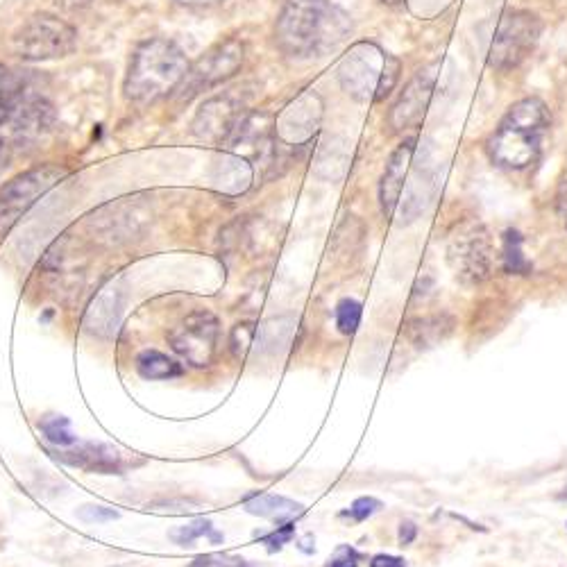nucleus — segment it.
I'll return each instance as SVG.
<instances>
[{
    "label": "nucleus",
    "mask_w": 567,
    "mask_h": 567,
    "mask_svg": "<svg viewBox=\"0 0 567 567\" xmlns=\"http://www.w3.org/2000/svg\"><path fill=\"white\" fill-rule=\"evenodd\" d=\"M352 32L348 12L332 0H284L275 21V44L291 59L325 57Z\"/></svg>",
    "instance_id": "f257e3e1"
},
{
    "label": "nucleus",
    "mask_w": 567,
    "mask_h": 567,
    "mask_svg": "<svg viewBox=\"0 0 567 567\" xmlns=\"http://www.w3.org/2000/svg\"><path fill=\"white\" fill-rule=\"evenodd\" d=\"M189 66L184 50L175 41L164 37L141 41L130 57L128 75L123 82L125 100L146 107L171 96L182 84Z\"/></svg>",
    "instance_id": "f03ea898"
},
{
    "label": "nucleus",
    "mask_w": 567,
    "mask_h": 567,
    "mask_svg": "<svg viewBox=\"0 0 567 567\" xmlns=\"http://www.w3.org/2000/svg\"><path fill=\"white\" fill-rule=\"evenodd\" d=\"M549 109L538 98L515 103L488 141L490 159L509 171H522L538 162L549 134Z\"/></svg>",
    "instance_id": "7ed1b4c3"
},
{
    "label": "nucleus",
    "mask_w": 567,
    "mask_h": 567,
    "mask_svg": "<svg viewBox=\"0 0 567 567\" xmlns=\"http://www.w3.org/2000/svg\"><path fill=\"white\" fill-rule=\"evenodd\" d=\"M400 59L372 41H359L338 64L343 91L359 103H382L400 80Z\"/></svg>",
    "instance_id": "20e7f679"
},
{
    "label": "nucleus",
    "mask_w": 567,
    "mask_h": 567,
    "mask_svg": "<svg viewBox=\"0 0 567 567\" xmlns=\"http://www.w3.org/2000/svg\"><path fill=\"white\" fill-rule=\"evenodd\" d=\"M12 48L23 62H53L78 48V30L55 14L39 12L16 30Z\"/></svg>",
    "instance_id": "39448f33"
},
{
    "label": "nucleus",
    "mask_w": 567,
    "mask_h": 567,
    "mask_svg": "<svg viewBox=\"0 0 567 567\" xmlns=\"http://www.w3.org/2000/svg\"><path fill=\"white\" fill-rule=\"evenodd\" d=\"M245 59V44L241 39L230 37L218 41V44L205 50L196 62L189 66L180 87H177L175 96L180 103H189L200 93L216 89L218 84L234 78L243 66Z\"/></svg>",
    "instance_id": "423d86ee"
},
{
    "label": "nucleus",
    "mask_w": 567,
    "mask_h": 567,
    "mask_svg": "<svg viewBox=\"0 0 567 567\" xmlns=\"http://www.w3.org/2000/svg\"><path fill=\"white\" fill-rule=\"evenodd\" d=\"M447 261L463 284H481L493 275L495 250L481 223H465L452 234Z\"/></svg>",
    "instance_id": "0eeeda50"
},
{
    "label": "nucleus",
    "mask_w": 567,
    "mask_h": 567,
    "mask_svg": "<svg viewBox=\"0 0 567 567\" xmlns=\"http://www.w3.org/2000/svg\"><path fill=\"white\" fill-rule=\"evenodd\" d=\"M69 175L64 166L44 164L30 168L0 186V232H7L35 202Z\"/></svg>",
    "instance_id": "6e6552de"
},
{
    "label": "nucleus",
    "mask_w": 567,
    "mask_h": 567,
    "mask_svg": "<svg viewBox=\"0 0 567 567\" xmlns=\"http://www.w3.org/2000/svg\"><path fill=\"white\" fill-rule=\"evenodd\" d=\"M540 37V21L531 12H509L497 23L490 44V66L497 71H511L527 59Z\"/></svg>",
    "instance_id": "1a4fd4ad"
},
{
    "label": "nucleus",
    "mask_w": 567,
    "mask_h": 567,
    "mask_svg": "<svg viewBox=\"0 0 567 567\" xmlns=\"http://www.w3.org/2000/svg\"><path fill=\"white\" fill-rule=\"evenodd\" d=\"M250 114V96L245 89H230L220 96L209 98L198 109L191 130L196 139L207 141L211 146H220L230 134L239 128V123Z\"/></svg>",
    "instance_id": "9d476101"
},
{
    "label": "nucleus",
    "mask_w": 567,
    "mask_h": 567,
    "mask_svg": "<svg viewBox=\"0 0 567 567\" xmlns=\"http://www.w3.org/2000/svg\"><path fill=\"white\" fill-rule=\"evenodd\" d=\"M325 105L313 89H304L275 116V134L282 146L302 148L316 137L323 123Z\"/></svg>",
    "instance_id": "9b49d317"
},
{
    "label": "nucleus",
    "mask_w": 567,
    "mask_h": 567,
    "mask_svg": "<svg viewBox=\"0 0 567 567\" xmlns=\"http://www.w3.org/2000/svg\"><path fill=\"white\" fill-rule=\"evenodd\" d=\"M218 341V318L209 311H196L186 316L171 334L168 343L175 354L196 368L211 366Z\"/></svg>",
    "instance_id": "f8f14e48"
},
{
    "label": "nucleus",
    "mask_w": 567,
    "mask_h": 567,
    "mask_svg": "<svg viewBox=\"0 0 567 567\" xmlns=\"http://www.w3.org/2000/svg\"><path fill=\"white\" fill-rule=\"evenodd\" d=\"M257 164L239 152L223 148L211 164V186L223 196H243L255 184Z\"/></svg>",
    "instance_id": "ddd939ff"
},
{
    "label": "nucleus",
    "mask_w": 567,
    "mask_h": 567,
    "mask_svg": "<svg viewBox=\"0 0 567 567\" xmlns=\"http://www.w3.org/2000/svg\"><path fill=\"white\" fill-rule=\"evenodd\" d=\"M431 91H434V78L422 71L409 84H406L400 100H397L393 107L391 118H388L393 132L418 128V125L422 123V118H425L427 114Z\"/></svg>",
    "instance_id": "4468645a"
},
{
    "label": "nucleus",
    "mask_w": 567,
    "mask_h": 567,
    "mask_svg": "<svg viewBox=\"0 0 567 567\" xmlns=\"http://www.w3.org/2000/svg\"><path fill=\"white\" fill-rule=\"evenodd\" d=\"M413 152H416V139H406L400 148H397L391 159H388L386 171L382 177V186H379V200H382V211L386 218H393L397 205H400L404 180L411 171Z\"/></svg>",
    "instance_id": "2eb2a0df"
},
{
    "label": "nucleus",
    "mask_w": 567,
    "mask_h": 567,
    "mask_svg": "<svg viewBox=\"0 0 567 567\" xmlns=\"http://www.w3.org/2000/svg\"><path fill=\"white\" fill-rule=\"evenodd\" d=\"M59 459L75 468H82L87 472H98V475H121L123 472V459L114 447L107 445H84L78 452H64Z\"/></svg>",
    "instance_id": "dca6fc26"
},
{
    "label": "nucleus",
    "mask_w": 567,
    "mask_h": 567,
    "mask_svg": "<svg viewBox=\"0 0 567 567\" xmlns=\"http://www.w3.org/2000/svg\"><path fill=\"white\" fill-rule=\"evenodd\" d=\"M121 304H123V293L114 289V286L100 291L87 311L89 332L103 338L112 336L116 332L118 318H121Z\"/></svg>",
    "instance_id": "f3484780"
},
{
    "label": "nucleus",
    "mask_w": 567,
    "mask_h": 567,
    "mask_svg": "<svg viewBox=\"0 0 567 567\" xmlns=\"http://www.w3.org/2000/svg\"><path fill=\"white\" fill-rule=\"evenodd\" d=\"M23 91L25 87L19 75L0 64V164H3V159H7V143L3 130L10 128L16 107L21 105V100L25 96Z\"/></svg>",
    "instance_id": "a211bd4d"
},
{
    "label": "nucleus",
    "mask_w": 567,
    "mask_h": 567,
    "mask_svg": "<svg viewBox=\"0 0 567 567\" xmlns=\"http://www.w3.org/2000/svg\"><path fill=\"white\" fill-rule=\"evenodd\" d=\"M243 509L250 515H259V518L275 522H291L304 513V506L300 502H293V499L282 495H252L243 502Z\"/></svg>",
    "instance_id": "6ab92c4d"
},
{
    "label": "nucleus",
    "mask_w": 567,
    "mask_h": 567,
    "mask_svg": "<svg viewBox=\"0 0 567 567\" xmlns=\"http://www.w3.org/2000/svg\"><path fill=\"white\" fill-rule=\"evenodd\" d=\"M295 327H298V320L291 318V316L268 320V323H264L257 329V338H255L257 350L261 354L284 352L293 341Z\"/></svg>",
    "instance_id": "aec40b11"
},
{
    "label": "nucleus",
    "mask_w": 567,
    "mask_h": 567,
    "mask_svg": "<svg viewBox=\"0 0 567 567\" xmlns=\"http://www.w3.org/2000/svg\"><path fill=\"white\" fill-rule=\"evenodd\" d=\"M137 372L143 379L157 382V379H173L184 375L182 363L166 357L164 352L157 350H143L137 357Z\"/></svg>",
    "instance_id": "412c9836"
},
{
    "label": "nucleus",
    "mask_w": 567,
    "mask_h": 567,
    "mask_svg": "<svg viewBox=\"0 0 567 567\" xmlns=\"http://www.w3.org/2000/svg\"><path fill=\"white\" fill-rule=\"evenodd\" d=\"M450 329H452V323L443 325V318L436 316V318H425V320H416V323H411L409 336H411V341L418 345V348H429V345L443 341V338L450 334Z\"/></svg>",
    "instance_id": "4be33fe9"
},
{
    "label": "nucleus",
    "mask_w": 567,
    "mask_h": 567,
    "mask_svg": "<svg viewBox=\"0 0 567 567\" xmlns=\"http://www.w3.org/2000/svg\"><path fill=\"white\" fill-rule=\"evenodd\" d=\"M504 270L509 275H529L531 273V261L524 257L522 252V236L509 230L504 234Z\"/></svg>",
    "instance_id": "5701e85b"
},
{
    "label": "nucleus",
    "mask_w": 567,
    "mask_h": 567,
    "mask_svg": "<svg viewBox=\"0 0 567 567\" xmlns=\"http://www.w3.org/2000/svg\"><path fill=\"white\" fill-rule=\"evenodd\" d=\"M202 536L211 538V540H214V543H220V540H223V536L214 531V524H211V520H205V518L186 524V527L171 533V538L175 540L177 545H182V547H191Z\"/></svg>",
    "instance_id": "b1692460"
},
{
    "label": "nucleus",
    "mask_w": 567,
    "mask_h": 567,
    "mask_svg": "<svg viewBox=\"0 0 567 567\" xmlns=\"http://www.w3.org/2000/svg\"><path fill=\"white\" fill-rule=\"evenodd\" d=\"M39 429L44 431V436L50 440V443H55L59 447L64 445H73L78 436H73L71 431V422L69 418L64 416H48L39 422Z\"/></svg>",
    "instance_id": "393cba45"
},
{
    "label": "nucleus",
    "mask_w": 567,
    "mask_h": 567,
    "mask_svg": "<svg viewBox=\"0 0 567 567\" xmlns=\"http://www.w3.org/2000/svg\"><path fill=\"white\" fill-rule=\"evenodd\" d=\"M361 313H363V307H361V302H357V300L345 298V300L338 302V307H336L338 332L345 334V336L357 332L359 323H361Z\"/></svg>",
    "instance_id": "a878e982"
},
{
    "label": "nucleus",
    "mask_w": 567,
    "mask_h": 567,
    "mask_svg": "<svg viewBox=\"0 0 567 567\" xmlns=\"http://www.w3.org/2000/svg\"><path fill=\"white\" fill-rule=\"evenodd\" d=\"M257 338V325L255 323H239L232 329L230 336V348L236 359H245L250 345H255Z\"/></svg>",
    "instance_id": "bb28decb"
},
{
    "label": "nucleus",
    "mask_w": 567,
    "mask_h": 567,
    "mask_svg": "<svg viewBox=\"0 0 567 567\" xmlns=\"http://www.w3.org/2000/svg\"><path fill=\"white\" fill-rule=\"evenodd\" d=\"M379 509H382V502H379V499L359 497V499H354V504L350 506V511L345 515H350V518L357 522H363V520H368L370 515H375Z\"/></svg>",
    "instance_id": "cd10ccee"
},
{
    "label": "nucleus",
    "mask_w": 567,
    "mask_h": 567,
    "mask_svg": "<svg viewBox=\"0 0 567 567\" xmlns=\"http://www.w3.org/2000/svg\"><path fill=\"white\" fill-rule=\"evenodd\" d=\"M293 536H295V524L284 522L282 527H277L273 533H268V536H261V543L268 545L270 552H277V549H282L286 543H291Z\"/></svg>",
    "instance_id": "c85d7f7f"
},
{
    "label": "nucleus",
    "mask_w": 567,
    "mask_h": 567,
    "mask_svg": "<svg viewBox=\"0 0 567 567\" xmlns=\"http://www.w3.org/2000/svg\"><path fill=\"white\" fill-rule=\"evenodd\" d=\"M78 518L84 522H112L118 520V511L107 509V506L100 504H87L78 509Z\"/></svg>",
    "instance_id": "c756f323"
},
{
    "label": "nucleus",
    "mask_w": 567,
    "mask_h": 567,
    "mask_svg": "<svg viewBox=\"0 0 567 567\" xmlns=\"http://www.w3.org/2000/svg\"><path fill=\"white\" fill-rule=\"evenodd\" d=\"M191 567H250L243 558H234V556H225V554H207V556H198L196 561L191 563Z\"/></svg>",
    "instance_id": "7c9ffc66"
},
{
    "label": "nucleus",
    "mask_w": 567,
    "mask_h": 567,
    "mask_svg": "<svg viewBox=\"0 0 567 567\" xmlns=\"http://www.w3.org/2000/svg\"><path fill=\"white\" fill-rule=\"evenodd\" d=\"M361 561L359 552L350 545H341L336 547V552L329 556V561L325 567H357Z\"/></svg>",
    "instance_id": "2f4dec72"
},
{
    "label": "nucleus",
    "mask_w": 567,
    "mask_h": 567,
    "mask_svg": "<svg viewBox=\"0 0 567 567\" xmlns=\"http://www.w3.org/2000/svg\"><path fill=\"white\" fill-rule=\"evenodd\" d=\"M370 567H406V563L402 561V558L391 556V554H377L370 561Z\"/></svg>",
    "instance_id": "473e14b6"
},
{
    "label": "nucleus",
    "mask_w": 567,
    "mask_h": 567,
    "mask_svg": "<svg viewBox=\"0 0 567 567\" xmlns=\"http://www.w3.org/2000/svg\"><path fill=\"white\" fill-rule=\"evenodd\" d=\"M556 209H558V216H561L563 225L567 227V182L561 184V189L556 193Z\"/></svg>",
    "instance_id": "72a5a7b5"
},
{
    "label": "nucleus",
    "mask_w": 567,
    "mask_h": 567,
    "mask_svg": "<svg viewBox=\"0 0 567 567\" xmlns=\"http://www.w3.org/2000/svg\"><path fill=\"white\" fill-rule=\"evenodd\" d=\"M416 533H418L416 524H413V522H402L400 524V543L402 545H411L413 540H416Z\"/></svg>",
    "instance_id": "f704fd0d"
},
{
    "label": "nucleus",
    "mask_w": 567,
    "mask_h": 567,
    "mask_svg": "<svg viewBox=\"0 0 567 567\" xmlns=\"http://www.w3.org/2000/svg\"><path fill=\"white\" fill-rule=\"evenodd\" d=\"M175 3H180L184 7H214L225 3V0H175Z\"/></svg>",
    "instance_id": "c9c22d12"
},
{
    "label": "nucleus",
    "mask_w": 567,
    "mask_h": 567,
    "mask_svg": "<svg viewBox=\"0 0 567 567\" xmlns=\"http://www.w3.org/2000/svg\"><path fill=\"white\" fill-rule=\"evenodd\" d=\"M382 3H386V5H397V3H402V0H382Z\"/></svg>",
    "instance_id": "e433bc0d"
},
{
    "label": "nucleus",
    "mask_w": 567,
    "mask_h": 567,
    "mask_svg": "<svg viewBox=\"0 0 567 567\" xmlns=\"http://www.w3.org/2000/svg\"><path fill=\"white\" fill-rule=\"evenodd\" d=\"M563 497H567V495H563Z\"/></svg>",
    "instance_id": "4c0bfd02"
}]
</instances>
